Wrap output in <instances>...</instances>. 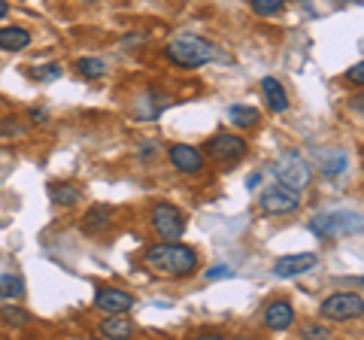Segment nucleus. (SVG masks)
<instances>
[{"instance_id":"f257e3e1","label":"nucleus","mask_w":364,"mask_h":340,"mask_svg":"<svg viewBox=\"0 0 364 340\" xmlns=\"http://www.w3.org/2000/svg\"><path fill=\"white\" fill-rule=\"evenodd\" d=\"M143 265L149 274L155 277H167V280H179V277H191L200 265L198 253L186 243L167 240V243H155L143 253Z\"/></svg>"},{"instance_id":"f03ea898","label":"nucleus","mask_w":364,"mask_h":340,"mask_svg":"<svg viewBox=\"0 0 364 340\" xmlns=\"http://www.w3.org/2000/svg\"><path fill=\"white\" fill-rule=\"evenodd\" d=\"M167 58L176 67H203L215 58V49L210 40L198 37V33H179L167 43Z\"/></svg>"},{"instance_id":"7ed1b4c3","label":"nucleus","mask_w":364,"mask_h":340,"mask_svg":"<svg viewBox=\"0 0 364 340\" xmlns=\"http://www.w3.org/2000/svg\"><path fill=\"white\" fill-rule=\"evenodd\" d=\"M325 322H352V319H361L364 316V298L361 294H352V292H337V294H328L318 307Z\"/></svg>"},{"instance_id":"20e7f679","label":"nucleus","mask_w":364,"mask_h":340,"mask_svg":"<svg viewBox=\"0 0 364 340\" xmlns=\"http://www.w3.org/2000/svg\"><path fill=\"white\" fill-rule=\"evenodd\" d=\"M298 207H301L298 191L282 186L279 179L273 186H267L264 191H261V198H258V210L264 213V216H289V213H294Z\"/></svg>"},{"instance_id":"39448f33","label":"nucleus","mask_w":364,"mask_h":340,"mask_svg":"<svg viewBox=\"0 0 364 340\" xmlns=\"http://www.w3.org/2000/svg\"><path fill=\"white\" fill-rule=\"evenodd\" d=\"M273 174H277V179L282 186H289L294 191H301L313 183V167L304 161V155L298 152H286L279 155V161L273 164Z\"/></svg>"},{"instance_id":"423d86ee","label":"nucleus","mask_w":364,"mask_h":340,"mask_svg":"<svg viewBox=\"0 0 364 340\" xmlns=\"http://www.w3.org/2000/svg\"><path fill=\"white\" fill-rule=\"evenodd\" d=\"M186 213H182L176 203H155L152 207V228L161 240H179L186 234Z\"/></svg>"},{"instance_id":"0eeeda50","label":"nucleus","mask_w":364,"mask_h":340,"mask_svg":"<svg viewBox=\"0 0 364 340\" xmlns=\"http://www.w3.org/2000/svg\"><path fill=\"white\" fill-rule=\"evenodd\" d=\"M364 219H358L355 213H318L310 219V231L318 237H334V234H349V231H361Z\"/></svg>"},{"instance_id":"6e6552de","label":"nucleus","mask_w":364,"mask_h":340,"mask_svg":"<svg viewBox=\"0 0 364 340\" xmlns=\"http://www.w3.org/2000/svg\"><path fill=\"white\" fill-rule=\"evenodd\" d=\"M210 158H215L219 164H237V161H243L246 152H249V146L246 140L240 137V134H231V131H219V134H213L210 137Z\"/></svg>"},{"instance_id":"1a4fd4ad","label":"nucleus","mask_w":364,"mask_h":340,"mask_svg":"<svg viewBox=\"0 0 364 340\" xmlns=\"http://www.w3.org/2000/svg\"><path fill=\"white\" fill-rule=\"evenodd\" d=\"M316 265H318V255H313V253L282 255V258H277V265H273V277H277V280H291V277L310 274Z\"/></svg>"},{"instance_id":"9d476101","label":"nucleus","mask_w":364,"mask_h":340,"mask_svg":"<svg viewBox=\"0 0 364 340\" xmlns=\"http://www.w3.org/2000/svg\"><path fill=\"white\" fill-rule=\"evenodd\" d=\"M95 307H97L100 313H107V316L128 313V310L134 307V294L124 292V289H116V286L97 289V292H95Z\"/></svg>"},{"instance_id":"9b49d317","label":"nucleus","mask_w":364,"mask_h":340,"mask_svg":"<svg viewBox=\"0 0 364 340\" xmlns=\"http://www.w3.org/2000/svg\"><path fill=\"white\" fill-rule=\"evenodd\" d=\"M167 155H170V164H173L179 174H198L203 167L200 149H195V146H188V143H173Z\"/></svg>"},{"instance_id":"f8f14e48","label":"nucleus","mask_w":364,"mask_h":340,"mask_svg":"<svg viewBox=\"0 0 364 340\" xmlns=\"http://www.w3.org/2000/svg\"><path fill=\"white\" fill-rule=\"evenodd\" d=\"M261 322H264V328H270V331H286V328L294 325V307L289 301H270L264 307Z\"/></svg>"},{"instance_id":"ddd939ff","label":"nucleus","mask_w":364,"mask_h":340,"mask_svg":"<svg viewBox=\"0 0 364 340\" xmlns=\"http://www.w3.org/2000/svg\"><path fill=\"white\" fill-rule=\"evenodd\" d=\"M109 225H112V207L109 203H95L82 219V231L85 234H104V231H109Z\"/></svg>"},{"instance_id":"4468645a","label":"nucleus","mask_w":364,"mask_h":340,"mask_svg":"<svg viewBox=\"0 0 364 340\" xmlns=\"http://www.w3.org/2000/svg\"><path fill=\"white\" fill-rule=\"evenodd\" d=\"M97 334L100 337H109V340H128V337H134V322L124 313L107 316V319L97 325Z\"/></svg>"},{"instance_id":"2eb2a0df","label":"nucleus","mask_w":364,"mask_h":340,"mask_svg":"<svg viewBox=\"0 0 364 340\" xmlns=\"http://www.w3.org/2000/svg\"><path fill=\"white\" fill-rule=\"evenodd\" d=\"M31 46V31L21 25H6L0 28V49L4 52H25Z\"/></svg>"},{"instance_id":"dca6fc26","label":"nucleus","mask_w":364,"mask_h":340,"mask_svg":"<svg viewBox=\"0 0 364 340\" xmlns=\"http://www.w3.org/2000/svg\"><path fill=\"white\" fill-rule=\"evenodd\" d=\"M261 95H264L270 112H286L289 110V95H286V88L279 85V79H273V76L261 79Z\"/></svg>"},{"instance_id":"f3484780","label":"nucleus","mask_w":364,"mask_h":340,"mask_svg":"<svg viewBox=\"0 0 364 340\" xmlns=\"http://www.w3.org/2000/svg\"><path fill=\"white\" fill-rule=\"evenodd\" d=\"M313 155H316L318 167H322L325 174H331V176L343 174V167L349 164V161H346V152H340V149H316Z\"/></svg>"},{"instance_id":"a211bd4d","label":"nucleus","mask_w":364,"mask_h":340,"mask_svg":"<svg viewBox=\"0 0 364 340\" xmlns=\"http://www.w3.org/2000/svg\"><path fill=\"white\" fill-rule=\"evenodd\" d=\"M228 119H231V124H237V128H255L261 122V112L249 104H234L228 110Z\"/></svg>"},{"instance_id":"6ab92c4d","label":"nucleus","mask_w":364,"mask_h":340,"mask_svg":"<svg viewBox=\"0 0 364 340\" xmlns=\"http://www.w3.org/2000/svg\"><path fill=\"white\" fill-rule=\"evenodd\" d=\"M49 191H52V201L58 203V207H76L79 201H82V191H79V186H73V183H55V186H49Z\"/></svg>"},{"instance_id":"aec40b11","label":"nucleus","mask_w":364,"mask_h":340,"mask_svg":"<svg viewBox=\"0 0 364 340\" xmlns=\"http://www.w3.org/2000/svg\"><path fill=\"white\" fill-rule=\"evenodd\" d=\"M0 322H4L6 328H13V331H18V328L31 325V313L16 307V304H4V307H0Z\"/></svg>"},{"instance_id":"412c9836","label":"nucleus","mask_w":364,"mask_h":340,"mask_svg":"<svg viewBox=\"0 0 364 340\" xmlns=\"http://www.w3.org/2000/svg\"><path fill=\"white\" fill-rule=\"evenodd\" d=\"M25 294V280L16 274H0V301H18Z\"/></svg>"},{"instance_id":"4be33fe9","label":"nucleus","mask_w":364,"mask_h":340,"mask_svg":"<svg viewBox=\"0 0 364 340\" xmlns=\"http://www.w3.org/2000/svg\"><path fill=\"white\" fill-rule=\"evenodd\" d=\"M76 70H79V76H82V79H100L107 73V61H100V58H79Z\"/></svg>"},{"instance_id":"5701e85b","label":"nucleus","mask_w":364,"mask_h":340,"mask_svg":"<svg viewBox=\"0 0 364 340\" xmlns=\"http://www.w3.org/2000/svg\"><path fill=\"white\" fill-rule=\"evenodd\" d=\"M249 6H252L255 16H277V13H282L286 0H249Z\"/></svg>"},{"instance_id":"b1692460","label":"nucleus","mask_w":364,"mask_h":340,"mask_svg":"<svg viewBox=\"0 0 364 340\" xmlns=\"http://www.w3.org/2000/svg\"><path fill=\"white\" fill-rule=\"evenodd\" d=\"M61 76V64H43V67H33V79L40 83H52V79Z\"/></svg>"},{"instance_id":"393cba45","label":"nucleus","mask_w":364,"mask_h":340,"mask_svg":"<svg viewBox=\"0 0 364 340\" xmlns=\"http://www.w3.org/2000/svg\"><path fill=\"white\" fill-rule=\"evenodd\" d=\"M25 131L18 124V116H6V119H0V134H4V137H9V134H13V137H18V134Z\"/></svg>"},{"instance_id":"a878e982","label":"nucleus","mask_w":364,"mask_h":340,"mask_svg":"<svg viewBox=\"0 0 364 340\" xmlns=\"http://www.w3.org/2000/svg\"><path fill=\"white\" fill-rule=\"evenodd\" d=\"M301 337H331V328L328 325H304L301 328Z\"/></svg>"},{"instance_id":"bb28decb","label":"nucleus","mask_w":364,"mask_h":340,"mask_svg":"<svg viewBox=\"0 0 364 340\" xmlns=\"http://www.w3.org/2000/svg\"><path fill=\"white\" fill-rule=\"evenodd\" d=\"M225 277H234L231 265H213V267L207 270V280H210V282H213V280H225Z\"/></svg>"},{"instance_id":"cd10ccee","label":"nucleus","mask_w":364,"mask_h":340,"mask_svg":"<svg viewBox=\"0 0 364 340\" xmlns=\"http://www.w3.org/2000/svg\"><path fill=\"white\" fill-rule=\"evenodd\" d=\"M346 79L352 85H364V61H358V64H352L349 70H346Z\"/></svg>"},{"instance_id":"c85d7f7f","label":"nucleus","mask_w":364,"mask_h":340,"mask_svg":"<svg viewBox=\"0 0 364 340\" xmlns=\"http://www.w3.org/2000/svg\"><path fill=\"white\" fill-rule=\"evenodd\" d=\"M28 116H31V122H46V110H28Z\"/></svg>"},{"instance_id":"c756f323","label":"nucleus","mask_w":364,"mask_h":340,"mask_svg":"<svg viewBox=\"0 0 364 340\" xmlns=\"http://www.w3.org/2000/svg\"><path fill=\"white\" fill-rule=\"evenodd\" d=\"M258 183H261V174H252V176H249V179H246V186H249V188H255Z\"/></svg>"},{"instance_id":"7c9ffc66","label":"nucleus","mask_w":364,"mask_h":340,"mask_svg":"<svg viewBox=\"0 0 364 340\" xmlns=\"http://www.w3.org/2000/svg\"><path fill=\"white\" fill-rule=\"evenodd\" d=\"M9 16V4H6V0H0V18H6Z\"/></svg>"},{"instance_id":"2f4dec72","label":"nucleus","mask_w":364,"mask_h":340,"mask_svg":"<svg viewBox=\"0 0 364 340\" xmlns=\"http://www.w3.org/2000/svg\"><path fill=\"white\" fill-rule=\"evenodd\" d=\"M79 4H100V0H79Z\"/></svg>"},{"instance_id":"473e14b6","label":"nucleus","mask_w":364,"mask_h":340,"mask_svg":"<svg viewBox=\"0 0 364 340\" xmlns=\"http://www.w3.org/2000/svg\"><path fill=\"white\" fill-rule=\"evenodd\" d=\"M337 4H346V0H337Z\"/></svg>"},{"instance_id":"72a5a7b5","label":"nucleus","mask_w":364,"mask_h":340,"mask_svg":"<svg viewBox=\"0 0 364 340\" xmlns=\"http://www.w3.org/2000/svg\"><path fill=\"white\" fill-rule=\"evenodd\" d=\"M361 286H364V277H361Z\"/></svg>"}]
</instances>
